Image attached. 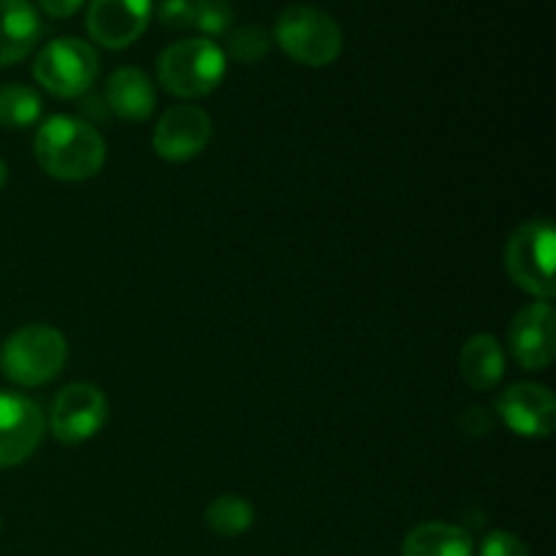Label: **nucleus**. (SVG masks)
<instances>
[{
	"instance_id": "7ed1b4c3",
	"label": "nucleus",
	"mask_w": 556,
	"mask_h": 556,
	"mask_svg": "<svg viewBox=\"0 0 556 556\" xmlns=\"http://www.w3.org/2000/svg\"><path fill=\"white\" fill-rule=\"evenodd\" d=\"M226 76V52L210 38H185L157 58V81L177 98H206Z\"/></svg>"
},
{
	"instance_id": "393cba45",
	"label": "nucleus",
	"mask_w": 556,
	"mask_h": 556,
	"mask_svg": "<svg viewBox=\"0 0 556 556\" xmlns=\"http://www.w3.org/2000/svg\"><path fill=\"white\" fill-rule=\"evenodd\" d=\"M0 527H3V525H0Z\"/></svg>"
},
{
	"instance_id": "f257e3e1",
	"label": "nucleus",
	"mask_w": 556,
	"mask_h": 556,
	"mask_svg": "<svg viewBox=\"0 0 556 556\" xmlns=\"http://www.w3.org/2000/svg\"><path fill=\"white\" fill-rule=\"evenodd\" d=\"M33 155L47 177L60 182H85L101 174L106 163V141L87 119L58 114L38 128Z\"/></svg>"
},
{
	"instance_id": "9d476101",
	"label": "nucleus",
	"mask_w": 556,
	"mask_h": 556,
	"mask_svg": "<svg viewBox=\"0 0 556 556\" xmlns=\"http://www.w3.org/2000/svg\"><path fill=\"white\" fill-rule=\"evenodd\" d=\"M497 413L505 427L527 440L552 438L556 429V396L541 383H516L500 394Z\"/></svg>"
},
{
	"instance_id": "a211bd4d",
	"label": "nucleus",
	"mask_w": 556,
	"mask_h": 556,
	"mask_svg": "<svg viewBox=\"0 0 556 556\" xmlns=\"http://www.w3.org/2000/svg\"><path fill=\"white\" fill-rule=\"evenodd\" d=\"M204 519L217 538H239L255 525V508L239 494H220L210 503Z\"/></svg>"
},
{
	"instance_id": "4be33fe9",
	"label": "nucleus",
	"mask_w": 556,
	"mask_h": 556,
	"mask_svg": "<svg viewBox=\"0 0 556 556\" xmlns=\"http://www.w3.org/2000/svg\"><path fill=\"white\" fill-rule=\"evenodd\" d=\"M155 11L157 22L168 30H185L193 27V0H163Z\"/></svg>"
},
{
	"instance_id": "2eb2a0df",
	"label": "nucleus",
	"mask_w": 556,
	"mask_h": 556,
	"mask_svg": "<svg viewBox=\"0 0 556 556\" xmlns=\"http://www.w3.org/2000/svg\"><path fill=\"white\" fill-rule=\"evenodd\" d=\"M459 369L472 391L497 389L505 375V351L492 334H476L465 342Z\"/></svg>"
},
{
	"instance_id": "f03ea898",
	"label": "nucleus",
	"mask_w": 556,
	"mask_h": 556,
	"mask_svg": "<svg viewBox=\"0 0 556 556\" xmlns=\"http://www.w3.org/2000/svg\"><path fill=\"white\" fill-rule=\"evenodd\" d=\"M68 358V342L63 331L47 324H30L16 329L0 348V372L16 386L36 389L58 378Z\"/></svg>"
},
{
	"instance_id": "39448f33",
	"label": "nucleus",
	"mask_w": 556,
	"mask_h": 556,
	"mask_svg": "<svg viewBox=\"0 0 556 556\" xmlns=\"http://www.w3.org/2000/svg\"><path fill=\"white\" fill-rule=\"evenodd\" d=\"M554 261L556 231L548 220L525 223L505 244V271L510 282L538 302H552L556 296Z\"/></svg>"
},
{
	"instance_id": "6e6552de",
	"label": "nucleus",
	"mask_w": 556,
	"mask_h": 556,
	"mask_svg": "<svg viewBox=\"0 0 556 556\" xmlns=\"http://www.w3.org/2000/svg\"><path fill=\"white\" fill-rule=\"evenodd\" d=\"M47 434L41 407L22 394H0V470L30 459Z\"/></svg>"
},
{
	"instance_id": "b1692460",
	"label": "nucleus",
	"mask_w": 556,
	"mask_h": 556,
	"mask_svg": "<svg viewBox=\"0 0 556 556\" xmlns=\"http://www.w3.org/2000/svg\"><path fill=\"white\" fill-rule=\"evenodd\" d=\"M5 179H9V166H5V161H3V157H0V190H3Z\"/></svg>"
},
{
	"instance_id": "9b49d317",
	"label": "nucleus",
	"mask_w": 556,
	"mask_h": 556,
	"mask_svg": "<svg viewBox=\"0 0 556 556\" xmlns=\"http://www.w3.org/2000/svg\"><path fill=\"white\" fill-rule=\"evenodd\" d=\"M508 345L525 369L552 367L556 356V313L552 302H532L516 313L508 329Z\"/></svg>"
},
{
	"instance_id": "f3484780",
	"label": "nucleus",
	"mask_w": 556,
	"mask_h": 556,
	"mask_svg": "<svg viewBox=\"0 0 556 556\" xmlns=\"http://www.w3.org/2000/svg\"><path fill=\"white\" fill-rule=\"evenodd\" d=\"M43 112V101L33 87L9 81L0 85V128L25 130L38 123Z\"/></svg>"
},
{
	"instance_id": "20e7f679",
	"label": "nucleus",
	"mask_w": 556,
	"mask_h": 556,
	"mask_svg": "<svg viewBox=\"0 0 556 556\" xmlns=\"http://www.w3.org/2000/svg\"><path fill=\"white\" fill-rule=\"evenodd\" d=\"M275 41L282 52L307 68H326L342 52V30L318 5H288L275 22Z\"/></svg>"
},
{
	"instance_id": "4468645a",
	"label": "nucleus",
	"mask_w": 556,
	"mask_h": 556,
	"mask_svg": "<svg viewBox=\"0 0 556 556\" xmlns=\"http://www.w3.org/2000/svg\"><path fill=\"white\" fill-rule=\"evenodd\" d=\"M41 33V16L30 0H0V68L25 60Z\"/></svg>"
},
{
	"instance_id": "aec40b11",
	"label": "nucleus",
	"mask_w": 556,
	"mask_h": 556,
	"mask_svg": "<svg viewBox=\"0 0 556 556\" xmlns=\"http://www.w3.org/2000/svg\"><path fill=\"white\" fill-rule=\"evenodd\" d=\"M233 22V9L228 0H193V27L204 38L226 36Z\"/></svg>"
},
{
	"instance_id": "f8f14e48",
	"label": "nucleus",
	"mask_w": 556,
	"mask_h": 556,
	"mask_svg": "<svg viewBox=\"0 0 556 556\" xmlns=\"http://www.w3.org/2000/svg\"><path fill=\"white\" fill-rule=\"evenodd\" d=\"M152 16V0H90L87 33L103 49H125L139 41Z\"/></svg>"
},
{
	"instance_id": "6ab92c4d",
	"label": "nucleus",
	"mask_w": 556,
	"mask_h": 556,
	"mask_svg": "<svg viewBox=\"0 0 556 556\" xmlns=\"http://www.w3.org/2000/svg\"><path fill=\"white\" fill-rule=\"evenodd\" d=\"M271 36L261 25H242L228 36V54L239 63H261L269 54Z\"/></svg>"
},
{
	"instance_id": "dca6fc26",
	"label": "nucleus",
	"mask_w": 556,
	"mask_h": 556,
	"mask_svg": "<svg viewBox=\"0 0 556 556\" xmlns=\"http://www.w3.org/2000/svg\"><path fill=\"white\" fill-rule=\"evenodd\" d=\"M476 543L467 530L445 521H427L407 532L402 556H472Z\"/></svg>"
},
{
	"instance_id": "5701e85b",
	"label": "nucleus",
	"mask_w": 556,
	"mask_h": 556,
	"mask_svg": "<svg viewBox=\"0 0 556 556\" xmlns=\"http://www.w3.org/2000/svg\"><path fill=\"white\" fill-rule=\"evenodd\" d=\"M38 5L54 20H68L85 5V0H38Z\"/></svg>"
},
{
	"instance_id": "423d86ee",
	"label": "nucleus",
	"mask_w": 556,
	"mask_h": 556,
	"mask_svg": "<svg viewBox=\"0 0 556 556\" xmlns=\"http://www.w3.org/2000/svg\"><path fill=\"white\" fill-rule=\"evenodd\" d=\"M98 71H101V60L96 49L74 36L49 41L33 63V76L38 85L65 101L85 96L96 85Z\"/></svg>"
},
{
	"instance_id": "ddd939ff",
	"label": "nucleus",
	"mask_w": 556,
	"mask_h": 556,
	"mask_svg": "<svg viewBox=\"0 0 556 556\" xmlns=\"http://www.w3.org/2000/svg\"><path fill=\"white\" fill-rule=\"evenodd\" d=\"M103 103H106L114 117L128 119V123H144L155 112L157 96L144 71L134 68V65H123L106 79Z\"/></svg>"
},
{
	"instance_id": "412c9836",
	"label": "nucleus",
	"mask_w": 556,
	"mask_h": 556,
	"mask_svg": "<svg viewBox=\"0 0 556 556\" xmlns=\"http://www.w3.org/2000/svg\"><path fill=\"white\" fill-rule=\"evenodd\" d=\"M481 556H530V548L519 535L505 530H492L481 543Z\"/></svg>"
},
{
	"instance_id": "0eeeda50",
	"label": "nucleus",
	"mask_w": 556,
	"mask_h": 556,
	"mask_svg": "<svg viewBox=\"0 0 556 556\" xmlns=\"http://www.w3.org/2000/svg\"><path fill=\"white\" fill-rule=\"evenodd\" d=\"M109 418V400L98 386L71 383L54 396L49 432L63 445H81L96 438Z\"/></svg>"
},
{
	"instance_id": "1a4fd4ad",
	"label": "nucleus",
	"mask_w": 556,
	"mask_h": 556,
	"mask_svg": "<svg viewBox=\"0 0 556 556\" xmlns=\"http://www.w3.org/2000/svg\"><path fill=\"white\" fill-rule=\"evenodd\" d=\"M212 139V117L201 106H172L152 130V150L168 163L193 161Z\"/></svg>"
}]
</instances>
